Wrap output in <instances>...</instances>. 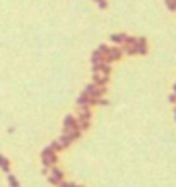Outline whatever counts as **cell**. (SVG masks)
Segmentation results:
<instances>
[{
    "mask_svg": "<svg viewBox=\"0 0 176 187\" xmlns=\"http://www.w3.org/2000/svg\"><path fill=\"white\" fill-rule=\"evenodd\" d=\"M173 89H174V93H176V83H174V86H173Z\"/></svg>",
    "mask_w": 176,
    "mask_h": 187,
    "instance_id": "4316f807",
    "label": "cell"
},
{
    "mask_svg": "<svg viewBox=\"0 0 176 187\" xmlns=\"http://www.w3.org/2000/svg\"><path fill=\"white\" fill-rule=\"evenodd\" d=\"M50 148L53 149L55 153H60V151H63V148H62V144H60L58 141H51V142H50Z\"/></svg>",
    "mask_w": 176,
    "mask_h": 187,
    "instance_id": "5bb4252c",
    "label": "cell"
},
{
    "mask_svg": "<svg viewBox=\"0 0 176 187\" xmlns=\"http://www.w3.org/2000/svg\"><path fill=\"white\" fill-rule=\"evenodd\" d=\"M93 83L96 86H106L108 84V76H103L99 72H94L93 74Z\"/></svg>",
    "mask_w": 176,
    "mask_h": 187,
    "instance_id": "277c9868",
    "label": "cell"
},
{
    "mask_svg": "<svg viewBox=\"0 0 176 187\" xmlns=\"http://www.w3.org/2000/svg\"><path fill=\"white\" fill-rule=\"evenodd\" d=\"M68 187H77V185L74 184V182H68Z\"/></svg>",
    "mask_w": 176,
    "mask_h": 187,
    "instance_id": "484cf974",
    "label": "cell"
},
{
    "mask_svg": "<svg viewBox=\"0 0 176 187\" xmlns=\"http://www.w3.org/2000/svg\"><path fill=\"white\" fill-rule=\"evenodd\" d=\"M164 2H166V7L169 10H173V12H176V2L174 0H164Z\"/></svg>",
    "mask_w": 176,
    "mask_h": 187,
    "instance_id": "e0dca14e",
    "label": "cell"
},
{
    "mask_svg": "<svg viewBox=\"0 0 176 187\" xmlns=\"http://www.w3.org/2000/svg\"><path fill=\"white\" fill-rule=\"evenodd\" d=\"M109 40H111L113 43H116V45H123L125 40H127V35L125 33H115V35L109 36Z\"/></svg>",
    "mask_w": 176,
    "mask_h": 187,
    "instance_id": "5b68a950",
    "label": "cell"
},
{
    "mask_svg": "<svg viewBox=\"0 0 176 187\" xmlns=\"http://www.w3.org/2000/svg\"><path fill=\"white\" fill-rule=\"evenodd\" d=\"M125 45H132V46H135V45H137V38H135V36H127Z\"/></svg>",
    "mask_w": 176,
    "mask_h": 187,
    "instance_id": "ac0fdd59",
    "label": "cell"
},
{
    "mask_svg": "<svg viewBox=\"0 0 176 187\" xmlns=\"http://www.w3.org/2000/svg\"><path fill=\"white\" fill-rule=\"evenodd\" d=\"M174 2H176V0H174Z\"/></svg>",
    "mask_w": 176,
    "mask_h": 187,
    "instance_id": "f546056e",
    "label": "cell"
},
{
    "mask_svg": "<svg viewBox=\"0 0 176 187\" xmlns=\"http://www.w3.org/2000/svg\"><path fill=\"white\" fill-rule=\"evenodd\" d=\"M99 62H103V53L99 50H94L93 55H91V64L96 65V64H99Z\"/></svg>",
    "mask_w": 176,
    "mask_h": 187,
    "instance_id": "9c48e42d",
    "label": "cell"
},
{
    "mask_svg": "<svg viewBox=\"0 0 176 187\" xmlns=\"http://www.w3.org/2000/svg\"><path fill=\"white\" fill-rule=\"evenodd\" d=\"M79 129V122H77V119L74 115H67L63 119V132L67 134L68 131H77Z\"/></svg>",
    "mask_w": 176,
    "mask_h": 187,
    "instance_id": "7a4b0ae2",
    "label": "cell"
},
{
    "mask_svg": "<svg viewBox=\"0 0 176 187\" xmlns=\"http://www.w3.org/2000/svg\"><path fill=\"white\" fill-rule=\"evenodd\" d=\"M122 52L123 53H127V55H135L137 53V50H135V46H132V45H125V43H123V48H122Z\"/></svg>",
    "mask_w": 176,
    "mask_h": 187,
    "instance_id": "7c38bea8",
    "label": "cell"
},
{
    "mask_svg": "<svg viewBox=\"0 0 176 187\" xmlns=\"http://www.w3.org/2000/svg\"><path fill=\"white\" fill-rule=\"evenodd\" d=\"M77 187H84V185H77Z\"/></svg>",
    "mask_w": 176,
    "mask_h": 187,
    "instance_id": "f1b7e54d",
    "label": "cell"
},
{
    "mask_svg": "<svg viewBox=\"0 0 176 187\" xmlns=\"http://www.w3.org/2000/svg\"><path fill=\"white\" fill-rule=\"evenodd\" d=\"M63 134H65V132H63ZM67 136L70 137V141L74 142V141H77V139H79L80 136H82V131H80V129H77V131H68Z\"/></svg>",
    "mask_w": 176,
    "mask_h": 187,
    "instance_id": "8fae6325",
    "label": "cell"
},
{
    "mask_svg": "<svg viewBox=\"0 0 176 187\" xmlns=\"http://www.w3.org/2000/svg\"><path fill=\"white\" fill-rule=\"evenodd\" d=\"M77 122H79V120H77ZM91 127V120H80L79 122V129L80 131H87Z\"/></svg>",
    "mask_w": 176,
    "mask_h": 187,
    "instance_id": "9a60e30c",
    "label": "cell"
},
{
    "mask_svg": "<svg viewBox=\"0 0 176 187\" xmlns=\"http://www.w3.org/2000/svg\"><path fill=\"white\" fill-rule=\"evenodd\" d=\"M94 2H98L99 9H106V7H108V2H106V0H94Z\"/></svg>",
    "mask_w": 176,
    "mask_h": 187,
    "instance_id": "44dd1931",
    "label": "cell"
},
{
    "mask_svg": "<svg viewBox=\"0 0 176 187\" xmlns=\"http://www.w3.org/2000/svg\"><path fill=\"white\" fill-rule=\"evenodd\" d=\"M0 167H2V170H3V172H7V174H9V170H10V163H9V161H7L5 158H3L2 155H0Z\"/></svg>",
    "mask_w": 176,
    "mask_h": 187,
    "instance_id": "4fadbf2b",
    "label": "cell"
},
{
    "mask_svg": "<svg viewBox=\"0 0 176 187\" xmlns=\"http://www.w3.org/2000/svg\"><path fill=\"white\" fill-rule=\"evenodd\" d=\"M93 72H99L103 76H108L111 74V64H106V62H99V64L93 65Z\"/></svg>",
    "mask_w": 176,
    "mask_h": 187,
    "instance_id": "3957f363",
    "label": "cell"
},
{
    "mask_svg": "<svg viewBox=\"0 0 176 187\" xmlns=\"http://www.w3.org/2000/svg\"><path fill=\"white\" fill-rule=\"evenodd\" d=\"M57 141H58V142H60V144H62V148H63V149H65V148H68V146L72 144L70 137H68L67 134H63V132H62V136H60V137L57 139Z\"/></svg>",
    "mask_w": 176,
    "mask_h": 187,
    "instance_id": "52a82bcc",
    "label": "cell"
},
{
    "mask_svg": "<svg viewBox=\"0 0 176 187\" xmlns=\"http://www.w3.org/2000/svg\"><path fill=\"white\" fill-rule=\"evenodd\" d=\"M7 180H9V184H10V187H19V182H17V179L14 177V175H7Z\"/></svg>",
    "mask_w": 176,
    "mask_h": 187,
    "instance_id": "2e32d148",
    "label": "cell"
},
{
    "mask_svg": "<svg viewBox=\"0 0 176 187\" xmlns=\"http://www.w3.org/2000/svg\"><path fill=\"white\" fill-rule=\"evenodd\" d=\"M98 50H99L103 55H106V53H108V50H109V46H106V45H99V46H98Z\"/></svg>",
    "mask_w": 176,
    "mask_h": 187,
    "instance_id": "7402d4cb",
    "label": "cell"
},
{
    "mask_svg": "<svg viewBox=\"0 0 176 187\" xmlns=\"http://www.w3.org/2000/svg\"><path fill=\"white\" fill-rule=\"evenodd\" d=\"M174 94H176V93H174Z\"/></svg>",
    "mask_w": 176,
    "mask_h": 187,
    "instance_id": "4dcf8cb0",
    "label": "cell"
},
{
    "mask_svg": "<svg viewBox=\"0 0 176 187\" xmlns=\"http://www.w3.org/2000/svg\"><path fill=\"white\" fill-rule=\"evenodd\" d=\"M43 174H45V175H50V168L45 167V168H43Z\"/></svg>",
    "mask_w": 176,
    "mask_h": 187,
    "instance_id": "d4e9b609",
    "label": "cell"
},
{
    "mask_svg": "<svg viewBox=\"0 0 176 187\" xmlns=\"http://www.w3.org/2000/svg\"><path fill=\"white\" fill-rule=\"evenodd\" d=\"M58 187H68V182H65V180L58 182Z\"/></svg>",
    "mask_w": 176,
    "mask_h": 187,
    "instance_id": "cb8c5ba5",
    "label": "cell"
},
{
    "mask_svg": "<svg viewBox=\"0 0 176 187\" xmlns=\"http://www.w3.org/2000/svg\"><path fill=\"white\" fill-rule=\"evenodd\" d=\"M122 57H123L122 48H118V46H111V48L108 50V53L103 55V62H106V64H111V62L120 60Z\"/></svg>",
    "mask_w": 176,
    "mask_h": 187,
    "instance_id": "6da1fadb",
    "label": "cell"
},
{
    "mask_svg": "<svg viewBox=\"0 0 176 187\" xmlns=\"http://www.w3.org/2000/svg\"><path fill=\"white\" fill-rule=\"evenodd\" d=\"M104 93H106V86H96V89L91 93V96H93V98H98V100H99V98L104 96Z\"/></svg>",
    "mask_w": 176,
    "mask_h": 187,
    "instance_id": "ba28073f",
    "label": "cell"
},
{
    "mask_svg": "<svg viewBox=\"0 0 176 187\" xmlns=\"http://www.w3.org/2000/svg\"><path fill=\"white\" fill-rule=\"evenodd\" d=\"M50 172H51V177H55L58 182H62L63 180V170H60V168L57 167V165H53V167H50Z\"/></svg>",
    "mask_w": 176,
    "mask_h": 187,
    "instance_id": "8992f818",
    "label": "cell"
},
{
    "mask_svg": "<svg viewBox=\"0 0 176 187\" xmlns=\"http://www.w3.org/2000/svg\"><path fill=\"white\" fill-rule=\"evenodd\" d=\"M87 100H89V94L86 93V91H82V93H80V96L77 98V107H82V105H87Z\"/></svg>",
    "mask_w": 176,
    "mask_h": 187,
    "instance_id": "30bf717a",
    "label": "cell"
},
{
    "mask_svg": "<svg viewBox=\"0 0 176 187\" xmlns=\"http://www.w3.org/2000/svg\"><path fill=\"white\" fill-rule=\"evenodd\" d=\"M48 182H50V184H53V185H58V180L55 177H51V175H48Z\"/></svg>",
    "mask_w": 176,
    "mask_h": 187,
    "instance_id": "603a6c76",
    "label": "cell"
},
{
    "mask_svg": "<svg viewBox=\"0 0 176 187\" xmlns=\"http://www.w3.org/2000/svg\"><path fill=\"white\" fill-rule=\"evenodd\" d=\"M173 113H174V120H176V108H174V112H173Z\"/></svg>",
    "mask_w": 176,
    "mask_h": 187,
    "instance_id": "83f0119b",
    "label": "cell"
},
{
    "mask_svg": "<svg viewBox=\"0 0 176 187\" xmlns=\"http://www.w3.org/2000/svg\"><path fill=\"white\" fill-rule=\"evenodd\" d=\"M135 50H137V53H138V55H145V53H147V46L135 45Z\"/></svg>",
    "mask_w": 176,
    "mask_h": 187,
    "instance_id": "d6986e66",
    "label": "cell"
},
{
    "mask_svg": "<svg viewBox=\"0 0 176 187\" xmlns=\"http://www.w3.org/2000/svg\"><path fill=\"white\" fill-rule=\"evenodd\" d=\"M94 89H96V84H94V83H91V84H87V86H86V89H84V91H86L87 94H91Z\"/></svg>",
    "mask_w": 176,
    "mask_h": 187,
    "instance_id": "ffe728a7",
    "label": "cell"
}]
</instances>
